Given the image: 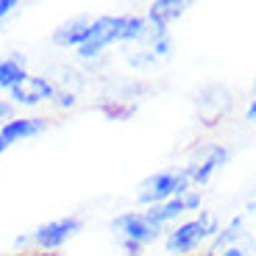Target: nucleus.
Wrapping results in <instances>:
<instances>
[{
	"instance_id": "8",
	"label": "nucleus",
	"mask_w": 256,
	"mask_h": 256,
	"mask_svg": "<svg viewBox=\"0 0 256 256\" xmlns=\"http://www.w3.org/2000/svg\"><path fill=\"white\" fill-rule=\"evenodd\" d=\"M226 162H228V148L218 145V142H206V145L195 148V156L190 159V164L184 170L190 176L192 186H204V184H209V178L218 173Z\"/></svg>"
},
{
	"instance_id": "9",
	"label": "nucleus",
	"mask_w": 256,
	"mask_h": 256,
	"mask_svg": "<svg viewBox=\"0 0 256 256\" xmlns=\"http://www.w3.org/2000/svg\"><path fill=\"white\" fill-rule=\"evenodd\" d=\"M8 95H12L14 106L36 109V106H42V103L53 100V95H56V84H53V78H48V76H28L26 81H20Z\"/></svg>"
},
{
	"instance_id": "6",
	"label": "nucleus",
	"mask_w": 256,
	"mask_h": 256,
	"mask_svg": "<svg viewBox=\"0 0 256 256\" xmlns=\"http://www.w3.org/2000/svg\"><path fill=\"white\" fill-rule=\"evenodd\" d=\"M170 56H173V36H170V31L148 26V34L134 45V50L126 53V62L131 67H156V64L167 62Z\"/></svg>"
},
{
	"instance_id": "3",
	"label": "nucleus",
	"mask_w": 256,
	"mask_h": 256,
	"mask_svg": "<svg viewBox=\"0 0 256 256\" xmlns=\"http://www.w3.org/2000/svg\"><path fill=\"white\" fill-rule=\"evenodd\" d=\"M112 231H114L117 242L126 254L136 256L142 248L154 245L162 237V226H156L154 220L148 218L145 212H126V214H117L112 220Z\"/></svg>"
},
{
	"instance_id": "15",
	"label": "nucleus",
	"mask_w": 256,
	"mask_h": 256,
	"mask_svg": "<svg viewBox=\"0 0 256 256\" xmlns=\"http://www.w3.org/2000/svg\"><path fill=\"white\" fill-rule=\"evenodd\" d=\"M14 120V103L12 100H0V128L6 126V122Z\"/></svg>"
},
{
	"instance_id": "5",
	"label": "nucleus",
	"mask_w": 256,
	"mask_h": 256,
	"mask_svg": "<svg viewBox=\"0 0 256 256\" xmlns=\"http://www.w3.org/2000/svg\"><path fill=\"white\" fill-rule=\"evenodd\" d=\"M81 228H84V220L76 218V214H67V218H56V220L42 223L39 228H34L28 237H20L17 245L31 242V245H36L39 250H58L70 242V240H76L78 234H81Z\"/></svg>"
},
{
	"instance_id": "13",
	"label": "nucleus",
	"mask_w": 256,
	"mask_h": 256,
	"mask_svg": "<svg viewBox=\"0 0 256 256\" xmlns=\"http://www.w3.org/2000/svg\"><path fill=\"white\" fill-rule=\"evenodd\" d=\"M186 8H190V3H184V0H156V3L148 6L145 20H148V26L150 28H162V31H167L178 17H184Z\"/></svg>"
},
{
	"instance_id": "1",
	"label": "nucleus",
	"mask_w": 256,
	"mask_h": 256,
	"mask_svg": "<svg viewBox=\"0 0 256 256\" xmlns=\"http://www.w3.org/2000/svg\"><path fill=\"white\" fill-rule=\"evenodd\" d=\"M145 34H148L145 17H136V14H103V17L92 20L90 34L84 39V45L76 50V56L81 62H92L112 45H136Z\"/></svg>"
},
{
	"instance_id": "2",
	"label": "nucleus",
	"mask_w": 256,
	"mask_h": 256,
	"mask_svg": "<svg viewBox=\"0 0 256 256\" xmlns=\"http://www.w3.org/2000/svg\"><path fill=\"white\" fill-rule=\"evenodd\" d=\"M220 231V223L212 212H200L198 218L178 223L170 234L164 237V250L170 256H190L192 250H198L206 240H214Z\"/></svg>"
},
{
	"instance_id": "16",
	"label": "nucleus",
	"mask_w": 256,
	"mask_h": 256,
	"mask_svg": "<svg viewBox=\"0 0 256 256\" xmlns=\"http://www.w3.org/2000/svg\"><path fill=\"white\" fill-rule=\"evenodd\" d=\"M20 3L17 0H0V20H8L12 14H17Z\"/></svg>"
},
{
	"instance_id": "11",
	"label": "nucleus",
	"mask_w": 256,
	"mask_h": 256,
	"mask_svg": "<svg viewBox=\"0 0 256 256\" xmlns=\"http://www.w3.org/2000/svg\"><path fill=\"white\" fill-rule=\"evenodd\" d=\"M48 131V120L45 117H14L12 122L0 128V136L6 140V145H20V142H28V140H36L39 134Z\"/></svg>"
},
{
	"instance_id": "10",
	"label": "nucleus",
	"mask_w": 256,
	"mask_h": 256,
	"mask_svg": "<svg viewBox=\"0 0 256 256\" xmlns=\"http://www.w3.org/2000/svg\"><path fill=\"white\" fill-rule=\"evenodd\" d=\"M200 209V192H186V195H181V198H170L164 200V204H156V206H148L145 214L150 220H154L156 226H162L164 228L167 223H173V220L184 218L186 212H198Z\"/></svg>"
},
{
	"instance_id": "7",
	"label": "nucleus",
	"mask_w": 256,
	"mask_h": 256,
	"mask_svg": "<svg viewBox=\"0 0 256 256\" xmlns=\"http://www.w3.org/2000/svg\"><path fill=\"white\" fill-rule=\"evenodd\" d=\"M206 256H256V237L248 231L242 218H234L214 234Z\"/></svg>"
},
{
	"instance_id": "12",
	"label": "nucleus",
	"mask_w": 256,
	"mask_h": 256,
	"mask_svg": "<svg viewBox=\"0 0 256 256\" xmlns=\"http://www.w3.org/2000/svg\"><path fill=\"white\" fill-rule=\"evenodd\" d=\"M90 14H78V17H70L67 22H62V26L53 31V42H56L58 48H81L84 39H86V34H90V26H92Z\"/></svg>"
},
{
	"instance_id": "4",
	"label": "nucleus",
	"mask_w": 256,
	"mask_h": 256,
	"mask_svg": "<svg viewBox=\"0 0 256 256\" xmlns=\"http://www.w3.org/2000/svg\"><path fill=\"white\" fill-rule=\"evenodd\" d=\"M190 190H192V181L184 167L181 170H162V173H154V176H148L145 181H140L136 200L142 206H156L170 198H181Z\"/></svg>"
},
{
	"instance_id": "19",
	"label": "nucleus",
	"mask_w": 256,
	"mask_h": 256,
	"mask_svg": "<svg viewBox=\"0 0 256 256\" xmlns=\"http://www.w3.org/2000/svg\"><path fill=\"white\" fill-rule=\"evenodd\" d=\"M254 90H256V78H254Z\"/></svg>"
},
{
	"instance_id": "18",
	"label": "nucleus",
	"mask_w": 256,
	"mask_h": 256,
	"mask_svg": "<svg viewBox=\"0 0 256 256\" xmlns=\"http://www.w3.org/2000/svg\"><path fill=\"white\" fill-rule=\"evenodd\" d=\"M6 150H8V145H6V140H3V136H0V156L6 154Z\"/></svg>"
},
{
	"instance_id": "14",
	"label": "nucleus",
	"mask_w": 256,
	"mask_h": 256,
	"mask_svg": "<svg viewBox=\"0 0 256 256\" xmlns=\"http://www.w3.org/2000/svg\"><path fill=\"white\" fill-rule=\"evenodd\" d=\"M31 76L26 67V58L14 53V56H6L0 58V92H12L20 81H26Z\"/></svg>"
},
{
	"instance_id": "17",
	"label": "nucleus",
	"mask_w": 256,
	"mask_h": 256,
	"mask_svg": "<svg viewBox=\"0 0 256 256\" xmlns=\"http://www.w3.org/2000/svg\"><path fill=\"white\" fill-rule=\"evenodd\" d=\"M245 120H248V122H256V100L248 106V112H245Z\"/></svg>"
}]
</instances>
